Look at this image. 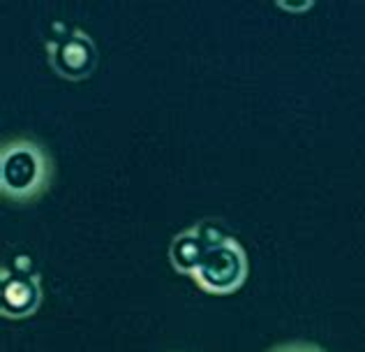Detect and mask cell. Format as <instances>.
Here are the masks:
<instances>
[{
  "instance_id": "obj_1",
  "label": "cell",
  "mask_w": 365,
  "mask_h": 352,
  "mask_svg": "<svg viewBox=\"0 0 365 352\" xmlns=\"http://www.w3.org/2000/svg\"><path fill=\"white\" fill-rule=\"evenodd\" d=\"M56 176L51 151L40 139L16 135L0 146V195L14 206L35 204L49 193Z\"/></svg>"
},
{
  "instance_id": "obj_2",
  "label": "cell",
  "mask_w": 365,
  "mask_h": 352,
  "mask_svg": "<svg viewBox=\"0 0 365 352\" xmlns=\"http://www.w3.org/2000/svg\"><path fill=\"white\" fill-rule=\"evenodd\" d=\"M250 276V260L241 241L234 234L225 236L206 253L197 271L190 276L192 283L210 297H232L243 288Z\"/></svg>"
},
{
  "instance_id": "obj_3",
  "label": "cell",
  "mask_w": 365,
  "mask_h": 352,
  "mask_svg": "<svg viewBox=\"0 0 365 352\" xmlns=\"http://www.w3.org/2000/svg\"><path fill=\"white\" fill-rule=\"evenodd\" d=\"M49 68L67 81H83L98 68L100 54L93 37L81 28L63 21L51 24V33L44 42Z\"/></svg>"
},
{
  "instance_id": "obj_4",
  "label": "cell",
  "mask_w": 365,
  "mask_h": 352,
  "mask_svg": "<svg viewBox=\"0 0 365 352\" xmlns=\"http://www.w3.org/2000/svg\"><path fill=\"white\" fill-rule=\"evenodd\" d=\"M44 292L40 273L33 269L28 258H16L3 264L0 271V313L7 320H26L42 306Z\"/></svg>"
},
{
  "instance_id": "obj_5",
  "label": "cell",
  "mask_w": 365,
  "mask_h": 352,
  "mask_svg": "<svg viewBox=\"0 0 365 352\" xmlns=\"http://www.w3.org/2000/svg\"><path fill=\"white\" fill-rule=\"evenodd\" d=\"M229 236L222 221L215 218H204V221L192 223L182 232H178L169 243V262L171 269L180 276H192L197 271L206 253L213 248L217 241Z\"/></svg>"
},
{
  "instance_id": "obj_6",
  "label": "cell",
  "mask_w": 365,
  "mask_h": 352,
  "mask_svg": "<svg viewBox=\"0 0 365 352\" xmlns=\"http://www.w3.org/2000/svg\"><path fill=\"white\" fill-rule=\"evenodd\" d=\"M266 352H329L322 348L319 343H312V341H287V343H277Z\"/></svg>"
}]
</instances>
